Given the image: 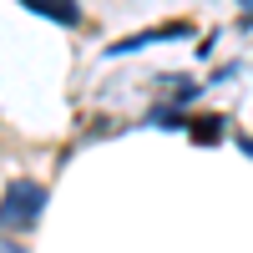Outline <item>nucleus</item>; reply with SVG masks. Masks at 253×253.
<instances>
[{
    "instance_id": "f257e3e1",
    "label": "nucleus",
    "mask_w": 253,
    "mask_h": 253,
    "mask_svg": "<svg viewBox=\"0 0 253 253\" xmlns=\"http://www.w3.org/2000/svg\"><path fill=\"white\" fill-rule=\"evenodd\" d=\"M41 213H46V187L41 182H31V177L5 182V193H0V228H10V233L36 228Z\"/></svg>"
},
{
    "instance_id": "f03ea898",
    "label": "nucleus",
    "mask_w": 253,
    "mask_h": 253,
    "mask_svg": "<svg viewBox=\"0 0 253 253\" xmlns=\"http://www.w3.org/2000/svg\"><path fill=\"white\" fill-rule=\"evenodd\" d=\"M31 15H46V20H56V26H76L81 20V10L76 5H66V0H20Z\"/></svg>"
},
{
    "instance_id": "7ed1b4c3",
    "label": "nucleus",
    "mask_w": 253,
    "mask_h": 253,
    "mask_svg": "<svg viewBox=\"0 0 253 253\" xmlns=\"http://www.w3.org/2000/svg\"><path fill=\"white\" fill-rule=\"evenodd\" d=\"M0 253H26L20 243H10V238H0Z\"/></svg>"
}]
</instances>
